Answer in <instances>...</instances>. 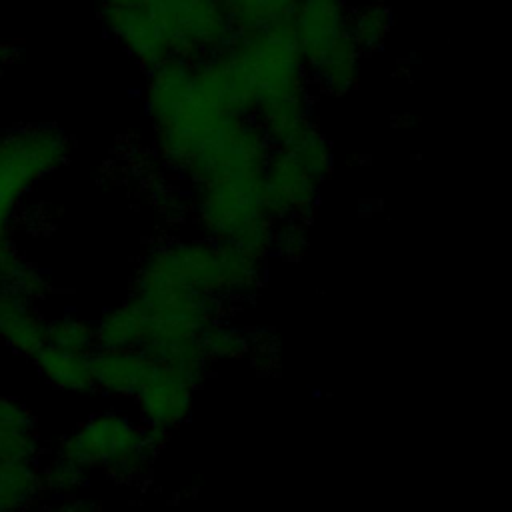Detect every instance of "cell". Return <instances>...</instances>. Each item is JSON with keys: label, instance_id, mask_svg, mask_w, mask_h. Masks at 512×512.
<instances>
[{"label": "cell", "instance_id": "2", "mask_svg": "<svg viewBox=\"0 0 512 512\" xmlns=\"http://www.w3.org/2000/svg\"><path fill=\"white\" fill-rule=\"evenodd\" d=\"M166 284L224 296L222 248L216 240H164L142 258L140 270Z\"/></svg>", "mask_w": 512, "mask_h": 512}, {"label": "cell", "instance_id": "4", "mask_svg": "<svg viewBox=\"0 0 512 512\" xmlns=\"http://www.w3.org/2000/svg\"><path fill=\"white\" fill-rule=\"evenodd\" d=\"M264 178L274 220L288 216L304 218L306 212L314 208L318 198V182L284 146L270 150L264 166Z\"/></svg>", "mask_w": 512, "mask_h": 512}, {"label": "cell", "instance_id": "14", "mask_svg": "<svg viewBox=\"0 0 512 512\" xmlns=\"http://www.w3.org/2000/svg\"><path fill=\"white\" fill-rule=\"evenodd\" d=\"M308 236L304 218H280L272 226V244L278 248L284 256H298L306 248Z\"/></svg>", "mask_w": 512, "mask_h": 512}, {"label": "cell", "instance_id": "3", "mask_svg": "<svg viewBox=\"0 0 512 512\" xmlns=\"http://www.w3.org/2000/svg\"><path fill=\"white\" fill-rule=\"evenodd\" d=\"M200 382L186 372L158 364L154 376L134 396L144 426L172 430L180 426L192 406V392Z\"/></svg>", "mask_w": 512, "mask_h": 512}, {"label": "cell", "instance_id": "11", "mask_svg": "<svg viewBox=\"0 0 512 512\" xmlns=\"http://www.w3.org/2000/svg\"><path fill=\"white\" fill-rule=\"evenodd\" d=\"M204 352L210 358H240L250 350L248 334L240 328L222 324V322H212L202 334H200Z\"/></svg>", "mask_w": 512, "mask_h": 512}, {"label": "cell", "instance_id": "15", "mask_svg": "<svg viewBox=\"0 0 512 512\" xmlns=\"http://www.w3.org/2000/svg\"><path fill=\"white\" fill-rule=\"evenodd\" d=\"M84 474V468L78 466L76 462H72L70 458L62 456L50 470V482L54 488L58 490H70L74 486L80 484Z\"/></svg>", "mask_w": 512, "mask_h": 512}, {"label": "cell", "instance_id": "10", "mask_svg": "<svg viewBox=\"0 0 512 512\" xmlns=\"http://www.w3.org/2000/svg\"><path fill=\"white\" fill-rule=\"evenodd\" d=\"M296 162L320 184L330 172V150L326 140L308 124L302 126L286 144H282Z\"/></svg>", "mask_w": 512, "mask_h": 512}, {"label": "cell", "instance_id": "8", "mask_svg": "<svg viewBox=\"0 0 512 512\" xmlns=\"http://www.w3.org/2000/svg\"><path fill=\"white\" fill-rule=\"evenodd\" d=\"M142 336V316L130 302L106 312L94 330V338L100 348H140Z\"/></svg>", "mask_w": 512, "mask_h": 512}, {"label": "cell", "instance_id": "6", "mask_svg": "<svg viewBox=\"0 0 512 512\" xmlns=\"http://www.w3.org/2000/svg\"><path fill=\"white\" fill-rule=\"evenodd\" d=\"M38 366L46 378L64 390L84 392L94 388V376L90 366V354L72 352L52 344H44L38 352Z\"/></svg>", "mask_w": 512, "mask_h": 512}, {"label": "cell", "instance_id": "12", "mask_svg": "<svg viewBox=\"0 0 512 512\" xmlns=\"http://www.w3.org/2000/svg\"><path fill=\"white\" fill-rule=\"evenodd\" d=\"M34 488L36 478L26 462H0V506L24 502Z\"/></svg>", "mask_w": 512, "mask_h": 512}, {"label": "cell", "instance_id": "13", "mask_svg": "<svg viewBox=\"0 0 512 512\" xmlns=\"http://www.w3.org/2000/svg\"><path fill=\"white\" fill-rule=\"evenodd\" d=\"M46 344L72 350V352H90L96 344L94 330L78 320H58L46 328Z\"/></svg>", "mask_w": 512, "mask_h": 512}, {"label": "cell", "instance_id": "1", "mask_svg": "<svg viewBox=\"0 0 512 512\" xmlns=\"http://www.w3.org/2000/svg\"><path fill=\"white\" fill-rule=\"evenodd\" d=\"M144 426L120 412H102L72 432L62 456L82 468H106L118 478H138L156 454Z\"/></svg>", "mask_w": 512, "mask_h": 512}, {"label": "cell", "instance_id": "5", "mask_svg": "<svg viewBox=\"0 0 512 512\" xmlns=\"http://www.w3.org/2000/svg\"><path fill=\"white\" fill-rule=\"evenodd\" d=\"M90 366L94 386L116 396H136L154 376L158 362L140 348H100L90 356Z\"/></svg>", "mask_w": 512, "mask_h": 512}, {"label": "cell", "instance_id": "9", "mask_svg": "<svg viewBox=\"0 0 512 512\" xmlns=\"http://www.w3.org/2000/svg\"><path fill=\"white\" fill-rule=\"evenodd\" d=\"M32 450L28 416L20 406L0 400V462H26Z\"/></svg>", "mask_w": 512, "mask_h": 512}, {"label": "cell", "instance_id": "7", "mask_svg": "<svg viewBox=\"0 0 512 512\" xmlns=\"http://www.w3.org/2000/svg\"><path fill=\"white\" fill-rule=\"evenodd\" d=\"M0 334L28 354H36L46 344V326L12 298L0 300Z\"/></svg>", "mask_w": 512, "mask_h": 512}]
</instances>
